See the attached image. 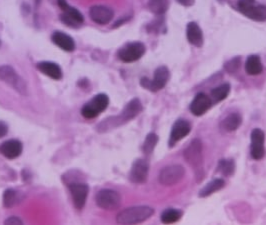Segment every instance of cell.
Wrapping results in <instances>:
<instances>
[{
    "mask_svg": "<svg viewBox=\"0 0 266 225\" xmlns=\"http://www.w3.org/2000/svg\"><path fill=\"white\" fill-rule=\"evenodd\" d=\"M154 213V209L149 206L129 207L118 213L116 221L119 224H137L149 219Z\"/></svg>",
    "mask_w": 266,
    "mask_h": 225,
    "instance_id": "obj_1",
    "label": "cell"
},
{
    "mask_svg": "<svg viewBox=\"0 0 266 225\" xmlns=\"http://www.w3.org/2000/svg\"><path fill=\"white\" fill-rule=\"evenodd\" d=\"M0 80L16 90L19 94L26 96L28 88L25 81L19 76L17 72L9 65L0 66Z\"/></svg>",
    "mask_w": 266,
    "mask_h": 225,
    "instance_id": "obj_2",
    "label": "cell"
},
{
    "mask_svg": "<svg viewBox=\"0 0 266 225\" xmlns=\"http://www.w3.org/2000/svg\"><path fill=\"white\" fill-rule=\"evenodd\" d=\"M142 111V105H141V102L138 100V99H132L130 102H128L126 104V106L124 107V109L122 110L120 116H117V117H114V118H111L110 120H106L108 122H111V124L107 125L103 131L106 130V128H110L112 125L114 126H117V125H120L122 123H125L131 119H133L134 117H136L140 112Z\"/></svg>",
    "mask_w": 266,
    "mask_h": 225,
    "instance_id": "obj_3",
    "label": "cell"
},
{
    "mask_svg": "<svg viewBox=\"0 0 266 225\" xmlns=\"http://www.w3.org/2000/svg\"><path fill=\"white\" fill-rule=\"evenodd\" d=\"M109 104V98L106 94L100 93L94 96L87 102L81 109V114L85 118L97 117L102 111H104Z\"/></svg>",
    "mask_w": 266,
    "mask_h": 225,
    "instance_id": "obj_4",
    "label": "cell"
},
{
    "mask_svg": "<svg viewBox=\"0 0 266 225\" xmlns=\"http://www.w3.org/2000/svg\"><path fill=\"white\" fill-rule=\"evenodd\" d=\"M169 79V70L165 66H160L155 70L153 79L142 78L140 84L145 89H148L152 92H156L162 89Z\"/></svg>",
    "mask_w": 266,
    "mask_h": 225,
    "instance_id": "obj_5",
    "label": "cell"
},
{
    "mask_svg": "<svg viewBox=\"0 0 266 225\" xmlns=\"http://www.w3.org/2000/svg\"><path fill=\"white\" fill-rule=\"evenodd\" d=\"M97 205L104 210H115L121 204L120 195L111 189H102L96 194Z\"/></svg>",
    "mask_w": 266,
    "mask_h": 225,
    "instance_id": "obj_6",
    "label": "cell"
},
{
    "mask_svg": "<svg viewBox=\"0 0 266 225\" xmlns=\"http://www.w3.org/2000/svg\"><path fill=\"white\" fill-rule=\"evenodd\" d=\"M238 8L248 18L256 21L266 20V6L257 5L255 0H239Z\"/></svg>",
    "mask_w": 266,
    "mask_h": 225,
    "instance_id": "obj_7",
    "label": "cell"
},
{
    "mask_svg": "<svg viewBox=\"0 0 266 225\" xmlns=\"http://www.w3.org/2000/svg\"><path fill=\"white\" fill-rule=\"evenodd\" d=\"M184 174L185 170L183 166L178 164H172L164 167L160 171L158 175V180L162 185L172 186L180 182L184 177Z\"/></svg>",
    "mask_w": 266,
    "mask_h": 225,
    "instance_id": "obj_8",
    "label": "cell"
},
{
    "mask_svg": "<svg viewBox=\"0 0 266 225\" xmlns=\"http://www.w3.org/2000/svg\"><path fill=\"white\" fill-rule=\"evenodd\" d=\"M59 7L63 10L61 20L69 27H78L83 21V15L74 7H71L66 2V0H57Z\"/></svg>",
    "mask_w": 266,
    "mask_h": 225,
    "instance_id": "obj_9",
    "label": "cell"
},
{
    "mask_svg": "<svg viewBox=\"0 0 266 225\" xmlns=\"http://www.w3.org/2000/svg\"><path fill=\"white\" fill-rule=\"evenodd\" d=\"M184 158L193 168H199L202 164V144L199 139H194L184 150Z\"/></svg>",
    "mask_w": 266,
    "mask_h": 225,
    "instance_id": "obj_10",
    "label": "cell"
},
{
    "mask_svg": "<svg viewBox=\"0 0 266 225\" xmlns=\"http://www.w3.org/2000/svg\"><path fill=\"white\" fill-rule=\"evenodd\" d=\"M145 53V45L141 42H132L123 46L118 51V57L123 62H134Z\"/></svg>",
    "mask_w": 266,
    "mask_h": 225,
    "instance_id": "obj_11",
    "label": "cell"
},
{
    "mask_svg": "<svg viewBox=\"0 0 266 225\" xmlns=\"http://www.w3.org/2000/svg\"><path fill=\"white\" fill-rule=\"evenodd\" d=\"M69 190L74 206L77 209H82L88 196V185L85 183H71L69 185Z\"/></svg>",
    "mask_w": 266,
    "mask_h": 225,
    "instance_id": "obj_12",
    "label": "cell"
},
{
    "mask_svg": "<svg viewBox=\"0 0 266 225\" xmlns=\"http://www.w3.org/2000/svg\"><path fill=\"white\" fill-rule=\"evenodd\" d=\"M265 135L262 130L256 128L251 132V156L255 160H260L265 155L264 147Z\"/></svg>",
    "mask_w": 266,
    "mask_h": 225,
    "instance_id": "obj_13",
    "label": "cell"
},
{
    "mask_svg": "<svg viewBox=\"0 0 266 225\" xmlns=\"http://www.w3.org/2000/svg\"><path fill=\"white\" fill-rule=\"evenodd\" d=\"M149 172V163L144 159H137L133 162L129 178L133 183H144L147 180Z\"/></svg>",
    "mask_w": 266,
    "mask_h": 225,
    "instance_id": "obj_14",
    "label": "cell"
},
{
    "mask_svg": "<svg viewBox=\"0 0 266 225\" xmlns=\"http://www.w3.org/2000/svg\"><path fill=\"white\" fill-rule=\"evenodd\" d=\"M89 15L92 21L98 23L100 25H105L109 23L113 18V11L107 6L103 5H95L92 6L89 10Z\"/></svg>",
    "mask_w": 266,
    "mask_h": 225,
    "instance_id": "obj_15",
    "label": "cell"
},
{
    "mask_svg": "<svg viewBox=\"0 0 266 225\" xmlns=\"http://www.w3.org/2000/svg\"><path fill=\"white\" fill-rule=\"evenodd\" d=\"M22 143L16 139H10L0 145V153L8 159H15L22 153Z\"/></svg>",
    "mask_w": 266,
    "mask_h": 225,
    "instance_id": "obj_16",
    "label": "cell"
},
{
    "mask_svg": "<svg viewBox=\"0 0 266 225\" xmlns=\"http://www.w3.org/2000/svg\"><path fill=\"white\" fill-rule=\"evenodd\" d=\"M211 107V99L204 93H198L190 104V110L196 116L203 115Z\"/></svg>",
    "mask_w": 266,
    "mask_h": 225,
    "instance_id": "obj_17",
    "label": "cell"
},
{
    "mask_svg": "<svg viewBox=\"0 0 266 225\" xmlns=\"http://www.w3.org/2000/svg\"><path fill=\"white\" fill-rule=\"evenodd\" d=\"M190 130H191V126H190L189 122L184 119H178L172 127L171 134H170V143L173 145L177 141H180L183 139L186 135L189 134Z\"/></svg>",
    "mask_w": 266,
    "mask_h": 225,
    "instance_id": "obj_18",
    "label": "cell"
},
{
    "mask_svg": "<svg viewBox=\"0 0 266 225\" xmlns=\"http://www.w3.org/2000/svg\"><path fill=\"white\" fill-rule=\"evenodd\" d=\"M187 39L190 44L196 47H201L203 45V33L200 27L195 22H190L186 28Z\"/></svg>",
    "mask_w": 266,
    "mask_h": 225,
    "instance_id": "obj_19",
    "label": "cell"
},
{
    "mask_svg": "<svg viewBox=\"0 0 266 225\" xmlns=\"http://www.w3.org/2000/svg\"><path fill=\"white\" fill-rule=\"evenodd\" d=\"M37 68L41 73H43L46 76L54 79V80H60L62 78V70L54 62L50 61H41L37 63Z\"/></svg>",
    "mask_w": 266,
    "mask_h": 225,
    "instance_id": "obj_20",
    "label": "cell"
},
{
    "mask_svg": "<svg viewBox=\"0 0 266 225\" xmlns=\"http://www.w3.org/2000/svg\"><path fill=\"white\" fill-rule=\"evenodd\" d=\"M52 41L58 47L65 51H73L75 49V43L71 37L63 32L56 31L52 34Z\"/></svg>",
    "mask_w": 266,
    "mask_h": 225,
    "instance_id": "obj_21",
    "label": "cell"
},
{
    "mask_svg": "<svg viewBox=\"0 0 266 225\" xmlns=\"http://www.w3.org/2000/svg\"><path fill=\"white\" fill-rule=\"evenodd\" d=\"M242 122V118L238 113H231L227 115L220 123V128L225 132H232L236 130Z\"/></svg>",
    "mask_w": 266,
    "mask_h": 225,
    "instance_id": "obj_22",
    "label": "cell"
},
{
    "mask_svg": "<svg viewBox=\"0 0 266 225\" xmlns=\"http://www.w3.org/2000/svg\"><path fill=\"white\" fill-rule=\"evenodd\" d=\"M263 66L260 57L257 55H250L245 63V71L249 75H258L262 72Z\"/></svg>",
    "mask_w": 266,
    "mask_h": 225,
    "instance_id": "obj_23",
    "label": "cell"
},
{
    "mask_svg": "<svg viewBox=\"0 0 266 225\" xmlns=\"http://www.w3.org/2000/svg\"><path fill=\"white\" fill-rule=\"evenodd\" d=\"M225 186V182L223 179H214L212 181H210L209 183H207L203 188L200 190L199 192V196L200 197H207L211 194H213L214 192L222 189L223 187Z\"/></svg>",
    "mask_w": 266,
    "mask_h": 225,
    "instance_id": "obj_24",
    "label": "cell"
},
{
    "mask_svg": "<svg viewBox=\"0 0 266 225\" xmlns=\"http://www.w3.org/2000/svg\"><path fill=\"white\" fill-rule=\"evenodd\" d=\"M149 9L154 14L161 15L166 12L169 6V0H149Z\"/></svg>",
    "mask_w": 266,
    "mask_h": 225,
    "instance_id": "obj_25",
    "label": "cell"
},
{
    "mask_svg": "<svg viewBox=\"0 0 266 225\" xmlns=\"http://www.w3.org/2000/svg\"><path fill=\"white\" fill-rule=\"evenodd\" d=\"M218 170L224 176H231L235 170V163L232 159H221L218 163Z\"/></svg>",
    "mask_w": 266,
    "mask_h": 225,
    "instance_id": "obj_26",
    "label": "cell"
},
{
    "mask_svg": "<svg viewBox=\"0 0 266 225\" xmlns=\"http://www.w3.org/2000/svg\"><path fill=\"white\" fill-rule=\"evenodd\" d=\"M157 142H158V136L155 133H149L146 136L144 143H143V146H142L143 152L147 155L151 154L152 152H153V150H154Z\"/></svg>",
    "mask_w": 266,
    "mask_h": 225,
    "instance_id": "obj_27",
    "label": "cell"
},
{
    "mask_svg": "<svg viewBox=\"0 0 266 225\" xmlns=\"http://www.w3.org/2000/svg\"><path fill=\"white\" fill-rule=\"evenodd\" d=\"M230 92V85L229 84H222L218 87H215L212 91H211V96L212 98L217 102L224 100L228 94Z\"/></svg>",
    "mask_w": 266,
    "mask_h": 225,
    "instance_id": "obj_28",
    "label": "cell"
},
{
    "mask_svg": "<svg viewBox=\"0 0 266 225\" xmlns=\"http://www.w3.org/2000/svg\"><path fill=\"white\" fill-rule=\"evenodd\" d=\"M19 201V196L17 191L13 190V189H7L5 190L4 194H3V203L4 206L7 208L13 207L14 205L17 204V202Z\"/></svg>",
    "mask_w": 266,
    "mask_h": 225,
    "instance_id": "obj_29",
    "label": "cell"
},
{
    "mask_svg": "<svg viewBox=\"0 0 266 225\" xmlns=\"http://www.w3.org/2000/svg\"><path fill=\"white\" fill-rule=\"evenodd\" d=\"M182 216V212L176 209H167L161 214V221L163 223H174Z\"/></svg>",
    "mask_w": 266,
    "mask_h": 225,
    "instance_id": "obj_30",
    "label": "cell"
},
{
    "mask_svg": "<svg viewBox=\"0 0 266 225\" xmlns=\"http://www.w3.org/2000/svg\"><path fill=\"white\" fill-rule=\"evenodd\" d=\"M4 223L9 224V225H11V224H23V221L21 219H19L18 217H16V216H11L8 219H6Z\"/></svg>",
    "mask_w": 266,
    "mask_h": 225,
    "instance_id": "obj_31",
    "label": "cell"
},
{
    "mask_svg": "<svg viewBox=\"0 0 266 225\" xmlns=\"http://www.w3.org/2000/svg\"><path fill=\"white\" fill-rule=\"evenodd\" d=\"M8 132V126L2 122V121H0V138H2L4 137Z\"/></svg>",
    "mask_w": 266,
    "mask_h": 225,
    "instance_id": "obj_32",
    "label": "cell"
},
{
    "mask_svg": "<svg viewBox=\"0 0 266 225\" xmlns=\"http://www.w3.org/2000/svg\"><path fill=\"white\" fill-rule=\"evenodd\" d=\"M177 1L183 6H192L195 2V0H177Z\"/></svg>",
    "mask_w": 266,
    "mask_h": 225,
    "instance_id": "obj_33",
    "label": "cell"
}]
</instances>
